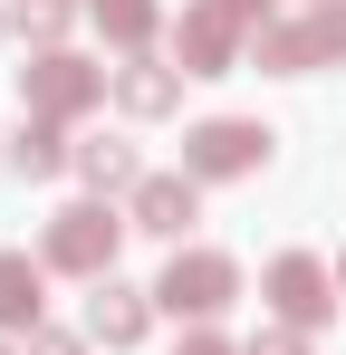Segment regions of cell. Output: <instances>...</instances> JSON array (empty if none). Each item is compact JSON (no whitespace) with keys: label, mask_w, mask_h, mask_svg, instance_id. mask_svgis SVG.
I'll list each match as a JSON object with an SVG mask.
<instances>
[{"label":"cell","mask_w":346,"mask_h":355,"mask_svg":"<svg viewBox=\"0 0 346 355\" xmlns=\"http://www.w3.org/2000/svg\"><path fill=\"white\" fill-rule=\"evenodd\" d=\"M270 19H279V0H183L164 58L183 67V77H231V67H250V39H260Z\"/></svg>","instance_id":"6da1fadb"},{"label":"cell","mask_w":346,"mask_h":355,"mask_svg":"<svg viewBox=\"0 0 346 355\" xmlns=\"http://www.w3.org/2000/svg\"><path fill=\"white\" fill-rule=\"evenodd\" d=\"M125 202H58L49 221H39V259H49V279H115V250H125Z\"/></svg>","instance_id":"7a4b0ae2"},{"label":"cell","mask_w":346,"mask_h":355,"mask_svg":"<svg viewBox=\"0 0 346 355\" xmlns=\"http://www.w3.org/2000/svg\"><path fill=\"white\" fill-rule=\"evenodd\" d=\"M10 77H19V116H49V125H87L115 87V67L77 58V49H29V67H10Z\"/></svg>","instance_id":"3957f363"},{"label":"cell","mask_w":346,"mask_h":355,"mask_svg":"<svg viewBox=\"0 0 346 355\" xmlns=\"http://www.w3.org/2000/svg\"><path fill=\"white\" fill-rule=\"evenodd\" d=\"M346 58V0H308V10H279L260 39H250V67L260 77H318V67Z\"/></svg>","instance_id":"277c9868"},{"label":"cell","mask_w":346,"mask_h":355,"mask_svg":"<svg viewBox=\"0 0 346 355\" xmlns=\"http://www.w3.org/2000/svg\"><path fill=\"white\" fill-rule=\"evenodd\" d=\"M231 297H240V259L231 250H202V240H183L164 259V279H154V307H164L173 327H222Z\"/></svg>","instance_id":"5b68a950"},{"label":"cell","mask_w":346,"mask_h":355,"mask_svg":"<svg viewBox=\"0 0 346 355\" xmlns=\"http://www.w3.org/2000/svg\"><path fill=\"white\" fill-rule=\"evenodd\" d=\"M270 154H279V135L260 116H202V125H183V173L202 182H250V173H270Z\"/></svg>","instance_id":"8992f818"},{"label":"cell","mask_w":346,"mask_h":355,"mask_svg":"<svg viewBox=\"0 0 346 355\" xmlns=\"http://www.w3.org/2000/svg\"><path fill=\"white\" fill-rule=\"evenodd\" d=\"M260 307L279 317V327H337V307H346V288H337V259H318V250H279L270 269H260Z\"/></svg>","instance_id":"52a82bcc"},{"label":"cell","mask_w":346,"mask_h":355,"mask_svg":"<svg viewBox=\"0 0 346 355\" xmlns=\"http://www.w3.org/2000/svg\"><path fill=\"white\" fill-rule=\"evenodd\" d=\"M125 221H135L145 240H173V250H183L192 221H202V182L183 173V164H173V173H145L135 192H125Z\"/></svg>","instance_id":"ba28073f"},{"label":"cell","mask_w":346,"mask_h":355,"mask_svg":"<svg viewBox=\"0 0 346 355\" xmlns=\"http://www.w3.org/2000/svg\"><path fill=\"white\" fill-rule=\"evenodd\" d=\"M145 336H154V288H135V279H97V288H87V346L135 355Z\"/></svg>","instance_id":"9c48e42d"},{"label":"cell","mask_w":346,"mask_h":355,"mask_svg":"<svg viewBox=\"0 0 346 355\" xmlns=\"http://www.w3.org/2000/svg\"><path fill=\"white\" fill-rule=\"evenodd\" d=\"M106 106L125 125H164V116H183V67L173 58H115V87H106Z\"/></svg>","instance_id":"30bf717a"},{"label":"cell","mask_w":346,"mask_h":355,"mask_svg":"<svg viewBox=\"0 0 346 355\" xmlns=\"http://www.w3.org/2000/svg\"><path fill=\"white\" fill-rule=\"evenodd\" d=\"M39 327H49V259L0 250V336H39Z\"/></svg>","instance_id":"8fae6325"},{"label":"cell","mask_w":346,"mask_h":355,"mask_svg":"<svg viewBox=\"0 0 346 355\" xmlns=\"http://www.w3.org/2000/svg\"><path fill=\"white\" fill-rule=\"evenodd\" d=\"M67 173L87 182V202H125L145 182V154H135V135H77V164Z\"/></svg>","instance_id":"7c38bea8"},{"label":"cell","mask_w":346,"mask_h":355,"mask_svg":"<svg viewBox=\"0 0 346 355\" xmlns=\"http://www.w3.org/2000/svg\"><path fill=\"white\" fill-rule=\"evenodd\" d=\"M0 164L19 182H58L67 164H77V144H67V125H49V116H19V135L0 144Z\"/></svg>","instance_id":"4fadbf2b"},{"label":"cell","mask_w":346,"mask_h":355,"mask_svg":"<svg viewBox=\"0 0 346 355\" xmlns=\"http://www.w3.org/2000/svg\"><path fill=\"white\" fill-rule=\"evenodd\" d=\"M87 19L106 29L115 58H145V49L164 39V0H87Z\"/></svg>","instance_id":"5bb4252c"},{"label":"cell","mask_w":346,"mask_h":355,"mask_svg":"<svg viewBox=\"0 0 346 355\" xmlns=\"http://www.w3.org/2000/svg\"><path fill=\"white\" fill-rule=\"evenodd\" d=\"M67 19H77V0H10V39H29V49H67Z\"/></svg>","instance_id":"9a60e30c"},{"label":"cell","mask_w":346,"mask_h":355,"mask_svg":"<svg viewBox=\"0 0 346 355\" xmlns=\"http://www.w3.org/2000/svg\"><path fill=\"white\" fill-rule=\"evenodd\" d=\"M240 355H318V346H308V327H279V317H270V327H260Z\"/></svg>","instance_id":"2e32d148"},{"label":"cell","mask_w":346,"mask_h":355,"mask_svg":"<svg viewBox=\"0 0 346 355\" xmlns=\"http://www.w3.org/2000/svg\"><path fill=\"white\" fill-rule=\"evenodd\" d=\"M173 355H240V346H231L222 327H183V336H173Z\"/></svg>","instance_id":"e0dca14e"},{"label":"cell","mask_w":346,"mask_h":355,"mask_svg":"<svg viewBox=\"0 0 346 355\" xmlns=\"http://www.w3.org/2000/svg\"><path fill=\"white\" fill-rule=\"evenodd\" d=\"M19 355H87V336H67V327H39V336H19Z\"/></svg>","instance_id":"ac0fdd59"},{"label":"cell","mask_w":346,"mask_h":355,"mask_svg":"<svg viewBox=\"0 0 346 355\" xmlns=\"http://www.w3.org/2000/svg\"><path fill=\"white\" fill-rule=\"evenodd\" d=\"M0 355H19V336H0Z\"/></svg>","instance_id":"d6986e66"},{"label":"cell","mask_w":346,"mask_h":355,"mask_svg":"<svg viewBox=\"0 0 346 355\" xmlns=\"http://www.w3.org/2000/svg\"><path fill=\"white\" fill-rule=\"evenodd\" d=\"M337 288H346V250H337Z\"/></svg>","instance_id":"ffe728a7"},{"label":"cell","mask_w":346,"mask_h":355,"mask_svg":"<svg viewBox=\"0 0 346 355\" xmlns=\"http://www.w3.org/2000/svg\"><path fill=\"white\" fill-rule=\"evenodd\" d=\"M0 39H10V10H0Z\"/></svg>","instance_id":"44dd1931"},{"label":"cell","mask_w":346,"mask_h":355,"mask_svg":"<svg viewBox=\"0 0 346 355\" xmlns=\"http://www.w3.org/2000/svg\"><path fill=\"white\" fill-rule=\"evenodd\" d=\"M298 10H308V0H298Z\"/></svg>","instance_id":"7402d4cb"}]
</instances>
